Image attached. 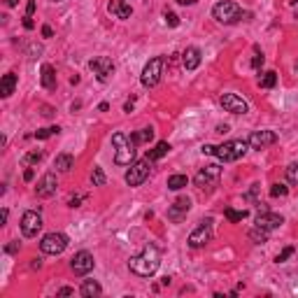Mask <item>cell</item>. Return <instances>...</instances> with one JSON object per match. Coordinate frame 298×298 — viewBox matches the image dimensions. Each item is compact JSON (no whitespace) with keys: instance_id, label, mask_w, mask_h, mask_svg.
Segmentation results:
<instances>
[{"instance_id":"cell-11","label":"cell","mask_w":298,"mask_h":298,"mask_svg":"<svg viewBox=\"0 0 298 298\" xmlns=\"http://www.w3.org/2000/svg\"><path fill=\"white\" fill-rule=\"evenodd\" d=\"M93 254L91 252H86V249H82V252H77V254L72 256V261H70V268H72V273L77 277H84V275H89L93 270Z\"/></svg>"},{"instance_id":"cell-18","label":"cell","mask_w":298,"mask_h":298,"mask_svg":"<svg viewBox=\"0 0 298 298\" xmlns=\"http://www.w3.org/2000/svg\"><path fill=\"white\" fill-rule=\"evenodd\" d=\"M107 12L114 16V19H131V14H133V7L128 5L126 0H110L107 2Z\"/></svg>"},{"instance_id":"cell-12","label":"cell","mask_w":298,"mask_h":298,"mask_svg":"<svg viewBox=\"0 0 298 298\" xmlns=\"http://www.w3.org/2000/svg\"><path fill=\"white\" fill-rule=\"evenodd\" d=\"M40 228H42V217H40V212H35V210L23 212V217H21V233H23V238H35V235L40 233Z\"/></svg>"},{"instance_id":"cell-14","label":"cell","mask_w":298,"mask_h":298,"mask_svg":"<svg viewBox=\"0 0 298 298\" xmlns=\"http://www.w3.org/2000/svg\"><path fill=\"white\" fill-rule=\"evenodd\" d=\"M247 142L252 149H266L277 142V133L275 131H254V133L247 138Z\"/></svg>"},{"instance_id":"cell-43","label":"cell","mask_w":298,"mask_h":298,"mask_svg":"<svg viewBox=\"0 0 298 298\" xmlns=\"http://www.w3.org/2000/svg\"><path fill=\"white\" fill-rule=\"evenodd\" d=\"M33 177H35L33 168H26V172H23V179H26V182H33Z\"/></svg>"},{"instance_id":"cell-39","label":"cell","mask_w":298,"mask_h":298,"mask_svg":"<svg viewBox=\"0 0 298 298\" xmlns=\"http://www.w3.org/2000/svg\"><path fill=\"white\" fill-rule=\"evenodd\" d=\"M5 252H7V254H16V252H19V242L12 240V242L7 245V247H5Z\"/></svg>"},{"instance_id":"cell-41","label":"cell","mask_w":298,"mask_h":298,"mask_svg":"<svg viewBox=\"0 0 298 298\" xmlns=\"http://www.w3.org/2000/svg\"><path fill=\"white\" fill-rule=\"evenodd\" d=\"M72 294H75V289H70V287H61L56 296H72Z\"/></svg>"},{"instance_id":"cell-54","label":"cell","mask_w":298,"mask_h":298,"mask_svg":"<svg viewBox=\"0 0 298 298\" xmlns=\"http://www.w3.org/2000/svg\"><path fill=\"white\" fill-rule=\"evenodd\" d=\"M294 2H298V0H294Z\"/></svg>"},{"instance_id":"cell-49","label":"cell","mask_w":298,"mask_h":298,"mask_svg":"<svg viewBox=\"0 0 298 298\" xmlns=\"http://www.w3.org/2000/svg\"><path fill=\"white\" fill-rule=\"evenodd\" d=\"M98 110H100V112H107V110H110V105H107V103H100Z\"/></svg>"},{"instance_id":"cell-51","label":"cell","mask_w":298,"mask_h":298,"mask_svg":"<svg viewBox=\"0 0 298 298\" xmlns=\"http://www.w3.org/2000/svg\"><path fill=\"white\" fill-rule=\"evenodd\" d=\"M7 217H9V212H7V210H2V219H0V221H2V224H7Z\"/></svg>"},{"instance_id":"cell-9","label":"cell","mask_w":298,"mask_h":298,"mask_svg":"<svg viewBox=\"0 0 298 298\" xmlns=\"http://www.w3.org/2000/svg\"><path fill=\"white\" fill-rule=\"evenodd\" d=\"M219 177H221V165L210 163V165H205L203 170H198V175L193 177V182H196L198 189H212V186H217Z\"/></svg>"},{"instance_id":"cell-26","label":"cell","mask_w":298,"mask_h":298,"mask_svg":"<svg viewBox=\"0 0 298 298\" xmlns=\"http://www.w3.org/2000/svg\"><path fill=\"white\" fill-rule=\"evenodd\" d=\"M275 84H277V72L275 70H266L261 75V79H259V86H261V89H273Z\"/></svg>"},{"instance_id":"cell-3","label":"cell","mask_w":298,"mask_h":298,"mask_svg":"<svg viewBox=\"0 0 298 298\" xmlns=\"http://www.w3.org/2000/svg\"><path fill=\"white\" fill-rule=\"evenodd\" d=\"M112 145H114V163L117 165H131L135 161V145L131 142L126 133H114L112 135Z\"/></svg>"},{"instance_id":"cell-37","label":"cell","mask_w":298,"mask_h":298,"mask_svg":"<svg viewBox=\"0 0 298 298\" xmlns=\"http://www.w3.org/2000/svg\"><path fill=\"white\" fill-rule=\"evenodd\" d=\"M165 23L170 26V28H175V26H179V16L175 14V12H165Z\"/></svg>"},{"instance_id":"cell-34","label":"cell","mask_w":298,"mask_h":298,"mask_svg":"<svg viewBox=\"0 0 298 298\" xmlns=\"http://www.w3.org/2000/svg\"><path fill=\"white\" fill-rule=\"evenodd\" d=\"M289 193V186H284V184H273L270 186V196L273 198H282V196H287Z\"/></svg>"},{"instance_id":"cell-13","label":"cell","mask_w":298,"mask_h":298,"mask_svg":"<svg viewBox=\"0 0 298 298\" xmlns=\"http://www.w3.org/2000/svg\"><path fill=\"white\" fill-rule=\"evenodd\" d=\"M219 105L224 107V112H231V114H247L249 112L247 100H242L240 96H235V93H224L219 98Z\"/></svg>"},{"instance_id":"cell-19","label":"cell","mask_w":298,"mask_h":298,"mask_svg":"<svg viewBox=\"0 0 298 298\" xmlns=\"http://www.w3.org/2000/svg\"><path fill=\"white\" fill-rule=\"evenodd\" d=\"M40 82H42V86L47 91H54V89H56V70H54V65L44 63L42 68H40Z\"/></svg>"},{"instance_id":"cell-20","label":"cell","mask_w":298,"mask_h":298,"mask_svg":"<svg viewBox=\"0 0 298 298\" xmlns=\"http://www.w3.org/2000/svg\"><path fill=\"white\" fill-rule=\"evenodd\" d=\"M182 63H184L186 70H196L200 65V49L198 47H186L184 54H182Z\"/></svg>"},{"instance_id":"cell-46","label":"cell","mask_w":298,"mask_h":298,"mask_svg":"<svg viewBox=\"0 0 298 298\" xmlns=\"http://www.w3.org/2000/svg\"><path fill=\"white\" fill-rule=\"evenodd\" d=\"M51 35H54L51 26H42V37H51Z\"/></svg>"},{"instance_id":"cell-29","label":"cell","mask_w":298,"mask_h":298,"mask_svg":"<svg viewBox=\"0 0 298 298\" xmlns=\"http://www.w3.org/2000/svg\"><path fill=\"white\" fill-rule=\"evenodd\" d=\"M224 214H226L228 221L238 224V221H242L245 217H247V210H233V207H226V210H224Z\"/></svg>"},{"instance_id":"cell-2","label":"cell","mask_w":298,"mask_h":298,"mask_svg":"<svg viewBox=\"0 0 298 298\" xmlns=\"http://www.w3.org/2000/svg\"><path fill=\"white\" fill-rule=\"evenodd\" d=\"M242 16H249V12H242V7L233 0H219L212 7V19H217L224 26H233L242 19Z\"/></svg>"},{"instance_id":"cell-8","label":"cell","mask_w":298,"mask_h":298,"mask_svg":"<svg viewBox=\"0 0 298 298\" xmlns=\"http://www.w3.org/2000/svg\"><path fill=\"white\" fill-rule=\"evenodd\" d=\"M212 238V219H203L198 224V228H193L191 233H189V247L198 249V247H205L207 242Z\"/></svg>"},{"instance_id":"cell-36","label":"cell","mask_w":298,"mask_h":298,"mask_svg":"<svg viewBox=\"0 0 298 298\" xmlns=\"http://www.w3.org/2000/svg\"><path fill=\"white\" fill-rule=\"evenodd\" d=\"M294 252H296V249H294V247H284L282 252L277 254L275 263H284V261H287V259H289V256H294Z\"/></svg>"},{"instance_id":"cell-35","label":"cell","mask_w":298,"mask_h":298,"mask_svg":"<svg viewBox=\"0 0 298 298\" xmlns=\"http://www.w3.org/2000/svg\"><path fill=\"white\" fill-rule=\"evenodd\" d=\"M263 61H266V58H263V51L259 49V47H254V58H252V68H254V70H261Z\"/></svg>"},{"instance_id":"cell-40","label":"cell","mask_w":298,"mask_h":298,"mask_svg":"<svg viewBox=\"0 0 298 298\" xmlns=\"http://www.w3.org/2000/svg\"><path fill=\"white\" fill-rule=\"evenodd\" d=\"M84 198H86V196H72V198L68 200V205H70V207H79V203H82Z\"/></svg>"},{"instance_id":"cell-17","label":"cell","mask_w":298,"mask_h":298,"mask_svg":"<svg viewBox=\"0 0 298 298\" xmlns=\"http://www.w3.org/2000/svg\"><path fill=\"white\" fill-rule=\"evenodd\" d=\"M56 186H58L56 175H54V172H47V175H42V179L37 182L35 193L40 198H51V196L56 193Z\"/></svg>"},{"instance_id":"cell-33","label":"cell","mask_w":298,"mask_h":298,"mask_svg":"<svg viewBox=\"0 0 298 298\" xmlns=\"http://www.w3.org/2000/svg\"><path fill=\"white\" fill-rule=\"evenodd\" d=\"M287 179H289L291 184H298V161L289 163V168H287Z\"/></svg>"},{"instance_id":"cell-24","label":"cell","mask_w":298,"mask_h":298,"mask_svg":"<svg viewBox=\"0 0 298 298\" xmlns=\"http://www.w3.org/2000/svg\"><path fill=\"white\" fill-rule=\"evenodd\" d=\"M128 138H131V142H133L135 147H138V145H142V142H149L151 138H154V128H151V126H149V128H142V131H138V133H131Z\"/></svg>"},{"instance_id":"cell-32","label":"cell","mask_w":298,"mask_h":298,"mask_svg":"<svg viewBox=\"0 0 298 298\" xmlns=\"http://www.w3.org/2000/svg\"><path fill=\"white\" fill-rule=\"evenodd\" d=\"M42 161V151H30V154H26V156L21 158V163L26 165V168H30L33 163H40Z\"/></svg>"},{"instance_id":"cell-23","label":"cell","mask_w":298,"mask_h":298,"mask_svg":"<svg viewBox=\"0 0 298 298\" xmlns=\"http://www.w3.org/2000/svg\"><path fill=\"white\" fill-rule=\"evenodd\" d=\"M72 165H75V158H72V154H58L56 161H54V168H56L58 172H70Z\"/></svg>"},{"instance_id":"cell-27","label":"cell","mask_w":298,"mask_h":298,"mask_svg":"<svg viewBox=\"0 0 298 298\" xmlns=\"http://www.w3.org/2000/svg\"><path fill=\"white\" fill-rule=\"evenodd\" d=\"M168 151H170V145H168V142H158V145L151 149V151H149L147 156L151 158V161H158V158H163Z\"/></svg>"},{"instance_id":"cell-38","label":"cell","mask_w":298,"mask_h":298,"mask_svg":"<svg viewBox=\"0 0 298 298\" xmlns=\"http://www.w3.org/2000/svg\"><path fill=\"white\" fill-rule=\"evenodd\" d=\"M35 7H37V0H28V5H26V16L35 14Z\"/></svg>"},{"instance_id":"cell-42","label":"cell","mask_w":298,"mask_h":298,"mask_svg":"<svg viewBox=\"0 0 298 298\" xmlns=\"http://www.w3.org/2000/svg\"><path fill=\"white\" fill-rule=\"evenodd\" d=\"M33 26H35V23H33V16H26V19H23V28L33 30Z\"/></svg>"},{"instance_id":"cell-30","label":"cell","mask_w":298,"mask_h":298,"mask_svg":"<svg viewBox=\"0 0 298 298\" xmlns=\"http://www.w3.org/2000/svg\"><path fill=\"white\" fill-rule=\"evenodd\" d=\"M61 133V128L58 126H47V128H40V131H35V138L37 140H47V138H54V135Z\"/></svg>"},{"instance_id":"cell-10","label":"cell","mask_w":298,"mask_h":298,"mask_svg":"<svg viewBox=\"0 0 298 298\" xmlns=\"http://www.w3.org/2000/svg\"><path fill=\"white\" fill-rule=\"evenodd\" d=\"M89 68L93 70V75H96L98 82H107V79L114 75V63H112V58H107V56L91 58V61H89Z\"/></svg>"},{"instance_id":"cell-21","label":"cell","mask_w":298,"mask_h":298,"mask_svg":"<svg viewBox=\"0 0 298 298\" xmlns=\"http://www.w3.org/2000/svg\"><path fill=\"white\" fill-rule=\"evenodd\" d=\"M14 89H16V75L14 72L2 75V79H0V96H2V98H9V96L14 93Z\"/></svg>"},{"instance_id":"cell-47","label":"cell","mask_w":298,"mask_h":298,"mask_svg":"<svg viewBox=\"0 0 298 298\" xmlns=\"http://www.w3.org/2000/svg\"><path fill=\"white\" fill-rule=\"evenodd\" d=\"M40 266H42V261H40V259H33V263H30V268H33V270H40Z\"/></svg>"},{"instance_id":"cell-45","label":"cell","mask_w":298,"mask_h":298,"mask_svg":"<svg viewBox=\"0 0 298 298\" xmlns=\"http://www.w3.org/2000/svg\"><path fill=\"white\" fill-rule=\"evenodd\" d=\"M203 154H207V156H214V145H205V147H203Z\"/></svg>"},{"instance_id":"cell-15","label":"cell","mask_w":298,"mask_h":298,"mask_svg":"<svg viewBox=\"0 0 298 298\" xmlns=\"http://www.w3.org/2000/svg\"><path fill=\"white\" fill-rule=\"evenodd\" d=\"M189 210H191V200L186 198V196H182V198H177L168 207V219L177 224V221H182L186 214H189Z\"/></svg>"},{"instance_id":"cell-4","label":"cell","mask_w":298,"mask_h":298,"mask_svg":"<svg viewBox=\"0 0 298 298\" xmlns=\"http://www.w3.org/2000/svg\"><path fill=\"white\" fill-rule=\"evenodd\" d=\"M247 149H249L247 140H228L224 145H219V147H214V156L219 158V161H224V163H228V161L242 158L247 154Z\"/></svg>"},{"instance_id":"cell-53","label":"cell","mask_w":298,"mask_h":298,"mask_svg":"<svg viewBox=\"0 0 298 298\" xmlns=\"http://www.w3.org/2000/svg\"><path fill=\"white\" fill-rule=\"evenodd\" d=\"M177 2H179V5H186V0H177Z\"/></svg>"},{"instance_id":"cell-48","label":"cell","mask_w":298,"mask_h":298,"mask_svg":"<svg viewBox=\"0 0 298 298\" xmlns=\"http://www.w3.org/2000/svg\"><path fill=\"white\" fill-rule=\"evenodd\" d=\"M42 114H44V117H51V114H54V110H51L49 105H44L42 107Z\"/></svg>"},{"instance_id":"cell-5","label":"cell","mask_w":298,"mask_h":298,"mask_svg":"<svg viewBox=\"0 0 298 298\" xmlns=\"http://www.w3.org/2000/svg\"><path fill=\"white\" fill-rule=\"evenodd\" d=\"M151 163H154V161H151L149 156L140 158V161H133L131 168L126 170V177H124V179H126V184L128 186H140L142 182L149 177V172H151Z\"/></svg>"},{"instance_id":"cell-25","label":"cell","mask_w":298,"mask_h":298,"mask_svg":"<svg viewBox=\"0 0 298 298\" xmlns=\"http://www.w3.org/2000/svg\"><path fill=\"white\" fill-rule=\"evenodd\" d=\"M189 184V177L186 175H170L168 177V189L170 191H179V189H184Z\"/></svg>"},{"instance_id":"cell-16","label":"cell","mask_w":298,"mask_h":298,"mask_svg":"<svg viewBox=\"0 0 298 298\" xmlns=\"http://www.w3.org/2000/svg\"><path fill=\"white\" fill-rule=\"evenodd\" d=\"M284 224V217L277 212H268V210H261L259 212V217H256V226L266 228V231H275V228H280Z\"/></svg>"},{"instance_id":"cell-44","label":"cell","mask_w":298,"mask_h":298,"mask_svg":"<svg viewBox=\"0 0 298 298\" xmlns=\"http://www.w3.org/2000/svg\"><path fill=\"white\" fill-rule=\"evenodd\" d=\"M135 105V96H131V100H126V105H124V112H131Z\"/></svg>"},{"instance_id":"cell-28","label":"cell","mask_w":298,"mask_h":298,"mask_svg":"<svg viewBox=\"0 0 298 298\" xmlns=\"http://www.w3.org/2000/svg\"><path fill=\"white\" fill-rule=\"evenodd\" d=\"M268 233H270V231H266V228H261V226H256V228H252V231H249V240H254L256 245H263V242H268Z\"/></svg>"},{"instance_id":"cell-1","label":"cell","mask_w":298,"mask_h":298,"mask_svg":"<svg viewBox=\"0 0 298 298\" xmlns=\"http://www.w3.org/2000/svg\"><path fill=\"white\" fill-rule=\"evenodd\" d=\"M161 266V252L156 245H147L138 256H131L128 268L138 277H151Z\"/></svg>"},{"instance_id":"cell-50","label":"cell","mask_w":298,"mask_h":298,"mask_svg":"<svg viewBox=\"0 0 298 298\" xmlns=\"http://www.w3.org/2000/svg\"><path fill=\"white\" fill-rule=\"evenodd\" d=\"M217 131H219V133H226L228 126H226V124H219V126H217Z\"/></svg>"},{"instance_id":"cell-6","label":"cell","mask_w":298,"mask_h":298,"mask_svg":"<svg viewBox=\"0 0 298 298\" xmlns=\"http://www.w3.org/2000/svg\"><path fill=\"white\" fill-rule=\"evenodd\" d=\"M163 65H165V61L161 56L151 58V61L145 65V70H142V75H140V82H142V86H145V89H151V86H156L158 82H161Z\"/></svg>"},{"instance_id":"cell-7","label":"cell","mask_w":298,"mask_h":298,"mask_svg":"<svg viewBox=\"0 0 298 298\" xmlns=\"http://www.w3.org/2000/svg\"><path fill=\"white\" fill-rule=\"evenodd\" d=\"M65 247H68V235L58 233V231L47 233L42 240H40V249H42V254L58 256V254H63V252H65Z\"/></svg>"},{"instance_id":"cell-31","label":"cell","mask_w":298,"mask_h":298,"mask_svg":"<svg viewBox=\"0 0 298 298\" xmlns=\"http://www.w3.org/2000/svg\"><path fill=\"white\" fill-rule=\"evenodd\" d=\"M91 182H93V186H105L107 177H105V172H103V168H100V165H96V168H93Z\"/></svg>"},{"instance_id":"cell-52","label":"cell","mask_w":298,"mask_h":298,"mask_svg":"<svg viewBox=\"0 0 298 298\" xmlns=\"http://www.w3.org/2000/svg\"><path fill=\"white\" fill-rule=\"evenodd\" d=\"M16 2H19V0H7V5H9V7H16Z\"/></svg>"},{"instance_id":"cell-22","label":"cell","mask_w":298,"mask_h":298,"mask_svg":"<svg viewBox=\"0 0 298 298\" xmlns=\"http://www.w3.org/2000/svg\"><path fill=\"white\" fill-rule=\"evenodd\" d=\"M100 294H103V287L96 280H84L82 287H79V296L84 298H93V296H100Z\"/></svg>"}]
</instances>
